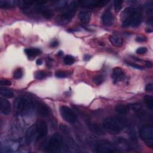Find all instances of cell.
<instances>
[{"label":"cell","instance_id":"obj_1","mask_svg":"<svg viewBox=\"0 0 153 153\" xmlns=\"http://www.w3.org/2000/svg\"><path fill=\"white\" fill-rule=\"evenodd\" d=\"M103 128L111 134H117L128 125L126 119L122 117H109L103 121Z\"/></svg>","mask_w":153,"mask_h":153},{"label":"cell","instance_id":"obj_2","mask_svg":"<svg viewBox=\"0 0 153 153\" xmlns=\"http://www.w3.org/2000/svg\"><path fill=\"white\" fill-rule=\"evenodd\" d=\"M122 19L123 27H127L131 25L136 27L139 26L142 22V12L140 10L127 7L123 11Z\"/></svg>","mask_w":153,"mask_h":153},{"label":"cell","instance_id":"obj_3","mask_svg":"<svg viewBox=\"0 0 153 153\" xmlns=\"http://www.w3.org/2000/svg\"><path fill=\"white\" fill-rule=\"evenodd\" d=\"M64 144V139L61 134L54 133L46 143L44 149L46 152H56L59 151Z\"/></svg>","mask_w":153,"mask_h":153},{"label":"cell","instance_id":"obj_4","mask_svg":"<svg viewBox=\"0 0 153 153\" xmlns=\"http://www.w3.org/2000/svg\"><path fill=\"white\" fill-rule=\"evenodd\" d=\"M140 138L145 141L147 146L152 148L153 146V126L152 125H145L140 128L139 131Z\"/></svg>","mask_w":153,"mask_h":153},{"label":"cell","instance_id":"obj_5","mask_svg":"<svg viewBox=\"0 0 153 153\" xmlns=\"http://www.w3.org/2000/svg\"><path fill=\"white\" fill-rule=\"evenodd\" d=\"M78 7V2L76 1H73L71 2L69 5L68 9L65 13L62 14L59 17V20L61 23H68L72 19L74 16L75 11Z\"/></svg>","mask_w":153,"mask_h":153},{"label":"cell","instance_id":"obj_6","mask_svg":"<svg viewBox=\"0 0 153 153\" xmlns=\"http://www.w3.org/2000/svg\"><path fill=\"white\" fill-rule=\"evenodd\" d=\"M95 150L96 152L101 153H111L119 151L113 144L105 140L98 141L95 145Z\"/></svg>","mask_w":153,"mask_h":153},{"label":"cell","instance_id":"obj_7","mask_svg":"<svg viewBox=\"0 0 153 153\" xmlns=\"http://www.w3.org/2000/svg\"><path fill=\"white\" fill-rule=\"evenodd\" d=\"M60 113L62 118L69 123H74L77 120L76 114L67 106H61L59 108Z\"/></svg>","mask_w":153,"mask_h":153},{"label":"cell","instance_id":"obj_8","mask_svg":"<svg viewBox=\"0 0 153 153\" xmlns=\"http://www.w3.org/2000/svg\"><path fill=\"white\" fill-rule=\"evenodd\" d=\"M16 108L19 112L29 110L33 107V102L27 98H20L16 101Z\"/></svg>","mask_w":153,"mask_h":153},{"label":"cell","instance_id":"obj_9","mask_svg":"<svg viewBox=\"0 0 153 153\" xmlns=\"http://www.w3.org/2000/svg\"><path fill=\"white\" fill-rule=\"evenodd\" d=\"M35 128L37 134V140L44 138L48 133V127L45 122L43 120H40L37 122L35 124Z\"/></svg>","mask_w":153,"mask_h":153},{"label":"cell","instance_id":"obj_10","mask_svg":"<svg viewBox=\"0 0 153 153\" xmlns=\"http://www.w3.org/2000/svg\"><path fill=\"white\" fill-rule=\"evenodd\" d=\"M112 78L115 83L122 81L125 78V73L123 69L120 67H115L112 70Z\"/></svg>","mask_w":153,"mask_h":153},{"label":"cell","instance_id":"obj_11","mask_svg":"<svg viewBox=\"0 0 153 153\" xmlns=\"http://www.w3.org/2000/svg\"><path fill=\"white\" fill-rule=\"evenodd\" d=\"M102 21L103 24L105 26L110 27L113 25L114 22V15L109 10H106L102 16Z\"/></svg>","mask_w":153,"mask_h":153},{"label":"cell","instance_id":"obj_12","mask_svg":"<svg viewBox=\"0 0 153 153\" xmlns=\"http://www.w3.org/2000/svg\"><path fill=\"white\" fill-rule=\"evenodd\" d=\"M108 1H95V0H87V1H80L81 4L86 7L95 8V7H101L107 4Z\"/></svg>","mask_w":153,"mask_h":153},{"label":"cell","instance_id":"obj_13","mask_svg":"<svg viewBox=\"0 0 153 153\" xmlns=\"http://www.w3.org/2000/svg\"><path fill=\"white\" fill-rule=\"evenodd\" d=\"M0 110L4 115H8L11 112V104L5 98H0Z\"/></svg>","mask_w":153,"mask_h":153},{"label":"cell","instance_id":"obj_14","mask_svg":"<svg viewBox=\"0 0 153 153\" xmlns=\"http://www.w3.org/2000/svg\"><path fill=\"white\" fill-rule=\"evenodd\" d=\"M37 111L39 114L43 117H48L50 114V108L44 103L37 105Z\"/></svg>","mask_w":153,"mask_h":153},{"label":"cell","instance_id":"obj_15","mask_svg":"<svg viewBox=\"0 0 153 153\" xmlns=\"http://www.w3.org/2000/svg\"><path fill=\"white\" fill-rule=\"evenodd\" d=\"M37 134V131H36V128L35 126H32L30 128L28 129V131L26 133V142L28 144L31 143L33 140V139L36 136Z\"/></svg>","mask_w":153,"mask_h":153},{"label":"cell","instance_id":"obj_16","mask_svg":"<svg viewBox=\"0 0 153 153\" xmlns=\"http://www.w3.org/2000/svg\"><path fill=\"white\" fill-rule=\"evenodd\" d=\"M110 41L112 45L117 47V48H120L122 46L123 43V40L122 37L117 36L115 35H112L109 37Z\"/></svg>","mask_w":153,"mask_h":153},{"label":"cell","instance_id":"obj_17","mask_svg":"<svg viewBox=\"0 0 153 153\" xmlns=\"http://www.w3.org/2000/svg\"><path fill=\"white\" fill-rule=\"evenodd\" d=\"M87 126H88L90 130L92 132H93V133H95L99 135H104V133H105L104 131L98 124L94 123L89 122V123H87Z\"/></svg>","mask_w":153,"mask_h":153},{"label":"cell","instance_id":"obj_18","mask_svg":"<svg viewBox=\"0 0 153 153\" xmlns=\"http://www.w3.org/2000/svg\"><path fill=\"white\" fill-rule=\"evenodd\" d=\"M78 18L82 23L86 24V23H88L90 20V14L88 11H82L80 12L78 15Z\"/></svg>","mask_w":153,"mask_h":153},{"label":"cell","instance_id":"obj_19","mask_svg":"<svg viewBox=\"0 0 153 153\" xmlns=\"http://www.w3.org/2000/svg\"><path fill=\"white\" fill-rule=\"evenodd\" d=\"M0 94H1L2 96L7 99L12 98L14 96V94L12 91L4 87H0Z\"/></svg>","mask_w":153,"mask_h":153},{"label":"cell","instance_id":"obj_20","mask_svg":"<svg viewBox=\"0 0 153 153\" xmlns=\"http://www.w3.org/2000/svg\"><path fill=\"white\" fill-rule=\"evenodd\" d=\"M115 111L120 114H126L130 111V108L129 107V106L119 105L116 106Z\"/></svg>","mask_w":153,"mask_h":153},{"label":"cell","instance_id":"obj_21","mask_svg":"<svg viewBox=\"0 0 153 153\" xmlns=\"http://www.w3.org/2000/svg\"><path fill=\"white\" fill-rule=\"evenodd\" d=\"M25 52L29 57H35L41 53V51L37 48L27 49L25 50Z\"/></svg>","mask_w":153,"mask_h":153},{"label":"cell","instance_id":"obj_22","mask_svg":"<svg viewBox=\"0 0 153 153\" xmlns=\"http://www.w3.org/2000/svg\"><path fill=\"white\" fill-rule=\"evenodd\" d=\"M40 12L41 15L47 19H51L53 16V11L51 9H48L45 8H43Z\"/></svg>","mask_w":153,"mask_h":153},{"label":"cell","instance_id":"obj_23","mask_svg":"<svg viewBox=\"0 0 153 153\" xmlns=\"http://www.w3.org/2000/svg\"><path fill=\"white\" fill-rule=\"evenodd\" d=\"M17 1H0V7L1 8H10L15 6V5L17 3Z\"/></svg>","mask_w":153,"mask_h":153},{"label":"cell","instance_id":"obj_24","mask_svg":"<svg viewBox=\"0 0 153 153\" xmlns=\"http://www.w3.org/2000/svg\"><path fill=\"white\" fill-rule=\"evenodd\" d=\"M145 102L148 107V108L150 110H152L153 108V98L150 95H146L144 97Z\"/></svg>","mask_w":153,"mask_h":153},{"label":"cell","instance_id":"obj_25","mask_svg":"<svg viewBox=\"0 0 153 153\" xmlns=\"http://www.w3.org/2000/svg\"><path fill=\"white\" fill-rule=\"evenodd\" d=\"M75 61V58L71 55H66L65 56L64 59V63L67 65H73Z\"/></svg>","mask_w":153,"mask_h":153},{"label":"cell","instance_id":"obj_26","mask_svg":"<svg viewBox=\"0 0 153 153\" xmlns=\"http://www.w3.org/2000/svg\"><path fill=\"white\" fill-rule=\"evenodd\" d=\"M123 1H120V0H115L114 1V10L116 12H119L122 8L123 6Z\"/></svg>","mask_w":153,"mask_h":153},{"label":"cell","instance_id":"obj_27","mask_svg":"<svg viewBox=\"0 0 153 153\" xmlns=\"http://www.w3.org/2000/svg\"><path fill=\"white\" fill-rule=\"evenodd\" d=\"M47 75H48V74H47L45 71H37L34 74L35 78L38 80H42L45 78Z\"/></svg>","mask_w":153,"mask_h":153},{"label":"cell","instance_id":"obj_28","mask_svg":"<svg viewBox=\"0 0 153 153\" xmlns=\"http://www.w3.org/2000/svg\"><path fill=\"white\" fill-rule=\"evenodd\" d=\"M94 83H95L96 85H101L104 81V78L102 75H96L95 76L93 79Z\"/></svg>","mask_w":153,"mask_h":153},{"label":"cell","instance_id":"obj_29","mask_svg":"<svg viewBox=\"0 0 153 153\" xmlns=\"http://www.w3.org/2000/svg\"><path fill=\"white\" fill-rule=\"evenodd\" d=\"M23 77V71L21 68L16 69L13 73V77L15 79H20Z\"/></svg>","mask_w":153,"mask_h":153},{"label":"cell","instance_id":"obj_30","mask_svg":"<svg viewBox=\"0 0 153 153\" xmlns=\"http://www.w3.org/2000/svg\"><path fill=\"white\" fill-rule=\"evenodd\" d=\"M55 76L57 78H64L68 76V74L65 72L62 71H56L55 73Z\"/></svg>","mask_w":153,"mask_h":153},{"label":"cell","instance_id":"obj_31","mask_svg":"<svg viewBox=\"0 0 153 153\" xmlns=\"http://www.w3.org/2000/svg\"><path fill=\"white\" fill-rule=\"evenodd\" d=\"M129 107L135 111H139L141 108V105L139 103H135L129 105Z\"/></svg>","mask_w":153,"mask_h":153},{"label":"cell","instance_id":"obj_32","mask_svg":"<svg viewBox=\"0 0 153 153\" xmlns=\"http://www.w3.org/2000/svg\"><path fill=\"white\" fill-rule=\"evenodd\" d=\"M147 52V49L144 47H142V48H139L136 50V53L139 54H145Z\"/></svg>","mask_w":153,"mask_h":153},{"label":"cell","instance_id":"obj_33","mask_svg":"<svg viewBox=\"0 0 153 153\" xmlns=\"http://www.w3.org/2000/svg\"><path fill=\"white\" fill-rule=\"evenodd\" d=\"M0 85L2 86H10L11 85V81L7 80H1L0 81Z\"/></svg>","mask_w":153,"mask_h":153},{"label":"cell","instance_id":"obj_34","mask_svg":"<svg viewBox=\"0 0 153 153\" xmlns=\"http://www.w3.org/2000/svg\"><path fill=\"white\" fill-rule=\"evenodd\" d=\"M128 65L129 66H132V68H135V69H139V70H143L144 69V68L140 66L139 65H138V64H133V63H129Z\"/></svg>","mask_w":153,"mask_h":153},{"label":"cell","instance_id":"obj_35","mask_svg":"<svg viewBox=\"0 0 153 153\" xmlns=\"http://www.w3.org/2000/svg\"><path fill=\"white\" fill-rule=\"evenodd\" d=\"M136 41L137 42L140 43V42H145L147 41V38L144 36H142V35H140V36H138L136 38Z\"/></svg>","mask_w":153,"mask_h":153},{"label":"cell","instance_id":"obj_36","mask_svg":"<svg viewBox=\"0 0 153 153\" xmlns=\"http://www.w3.org/2000/svg\"><path fill=\"white\" fill-rule=\"evenodd\" d=\"M66 2L65 1H57L56 2L55 5L57 7H63L65 6H66Z\"/></svg>","mask_w":153,"mask_h":153},{"label":"cell","instance_id":"obj_37","mask_svg":"<svg viewBox=\"0 0 153 153\" xmlns=\"http://www.w3.org/2000/svg\"><path fill=\"white\" fill-rule=\"evenodd\" d=\"M60 129L64 132V133H68L69 132V129L67 126L64 125V124H61L60 126Z\"/></svg>","mask_w":153,"mask_h":153},{"label":"cell","instance_id":"obj_38","mask_svg":"<svg viewBox=\"0 0 153 153\" xmlns=\"http://www.w3.org/2000/svg\"><path fill=\"white\" fill-rule=\"evenodd\" d=\"M153 90V85L152 83H150L148 85H147L146 87H145V90L147 92H152Z\"/></svg>","mask_w":153,"mask_h":153},{"label":"cell","instance_id":"obj_39","mask_svg":"<svg viewBox=\"0 0 153 153\" xmlns=\"http://www.w3.org/2000/svg\"><path fill=\"white\" fill-rule=\"evenodd\" d=\"M58 45H59V42L57 40H54L50 43V46L53 48H56V47H57Z\"/></svg>","mask_w":153,"mask_h":153},{"label":"cell","instance_id":"obj_40","mask_svg":"<svg viewBox=\"0 0 153 153\" xmlns=\"http://www.w3.org/2000/svg\"><path fill=\"white\" fill-rule=\"evenodd\" d=\"M145 66L147 67V68H151L152 67V63L151 62V61H146L145 62Z\"/></svg>","mask_w":153,"mask_h":153},{"label":"cell","instance_id":"obj_41","mask_svg":"<svg viewBox=\"0 0 153 153\" xmlns=\"http://www.w3.org/2000/svg\"><path fill=\"white\" fill-rule=\"evenodd\" d=\"M83 59H84V60H85V61H89V60L90 59H91V56H90V55H89V54H85V55L84 56Z\"/></svg>","mask_w":153,"mask_h":153},{"label":"cell","instance_id":"obj_42","mask_svg":"<svg viewBox=\"0 0 153 153\" xmlns=\"http://www.w3.org/2000/svg\"><path fill=\"white\" fill-rule=\"evenodd\" d=\"M36 64H37V65H41L43 64V60L41 59H40V58L38 59H37V61H36Z\"/></svg>","mask_w":153,"mask_h":153},{"label":"cell","instance_id":"obj_43","mask_svg":"<svg viewBox=\"0 0 153 153\" xmlns=\"http://www.w3.org/2000/svg\"><path fill=\"white\" fill-rule=\"evenodd\" d=\"M146 32H148V33H150V32H152V30L151 29H150V28H147V29H146Z\"/></svg>","mask_w":153,"mask_h":153},{"label":"cell","instance_id":"obj_44","mask_svg":"<svg viewBox=\"0 0 153 153\" xmlns=\"http://www.w3.org/2000/svg\"><path fill=\"white\" fill-rule=\"evenodd\" d=\"M63 54H64V53H63L62 51H59V52L57 53V54H58L59 56H62Z\"/></svg>","mask_w":153,"mask_h":153}]
</instances>
